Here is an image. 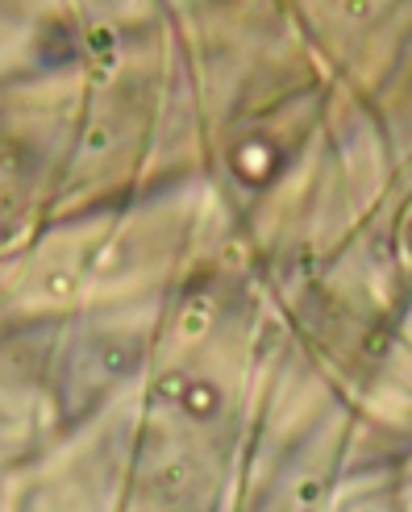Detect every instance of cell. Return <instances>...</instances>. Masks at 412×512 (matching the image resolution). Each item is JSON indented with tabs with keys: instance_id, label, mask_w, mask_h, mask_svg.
<instances>
[{
	"instance_id": "obj_1",
	"label": "cell",
	"mask_w": 412,
	"mask_h": 512,
	"mask_svg": "<svg viewBox=\"0 0 412 512\" xmlns=\"http://www.w3.org/2000/svg\"><path fill=\"white\" fill-rule=\"evenodd\" d=\"M184 404H188V413H196V417H209L213 408H217V396H213V388H192Z\"/></svg>"
}]
</instances>
